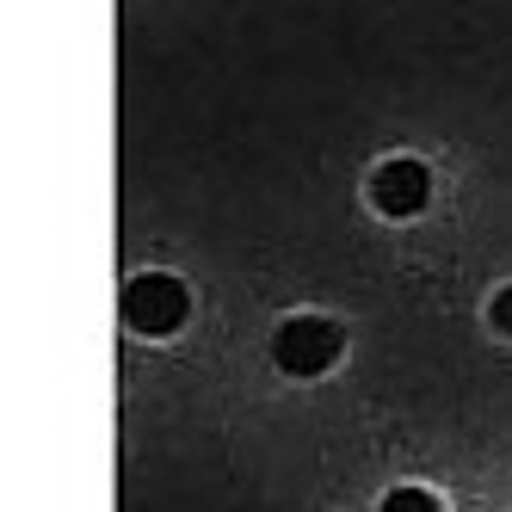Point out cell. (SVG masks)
<instances>
[{"mask_svg": "<svg viewBox=\"0 0 512 512\" xmlns=\"http://www.w3.org/2000/svg\"><path fill=\"white\" fill-rule=\"evenodd\" d=\"M377 512H438V500L432 494H420V488H395V494H383V506Z\"/></svg>", "mask_w": 512, "mask_h": 512, "instance_id": "277c9868", "label": "cell"}, {"mask_svg": "<svg viewBox=\"0 0 512 512\" xmlns=\"http://www.w3.org/2000/svg\"><path fill=\"white\" fill-rule=\"evenodd\" d=\"M186 309H192L186 284L167 278V272H142V278H130V290H124V321L136 327V334H149V340L173 334V327L186 321Z\"/></svg>", "mask_w": 512, "mask_h": 512, "instance_id": "7a4b0ae2", "label": "cell"}, {"mask_svg": "<svg viewBox=\"0 0 512 512\" xmlns=\"http://www.w3.org/2000/svg\"><path fill=\"white\" fill-rule=\"evenodd\" d=\"M488 321L500 327V334H512V284L500 290V297H494V309H488Z\"/></svg>", "mask_w": 512, "mask_h": 512, "instance_id": "5b68a950", "label": "cell"}, {"mask_svg": "<svg viewBox=\"0 0 512 512\" xmlns=\"http://www.w3.org/2000/svg\"><path fill=\"white\" fill-rule=\"evenodd\" d=\"M371 198H377L383 216H420L426 198H432V173H426L420 161H389V167H377V179H371Z\"/></svg>", "mask_w": 512, "mask_h": 512, "instance_id": "3957f363", "label": "cell"}, {"mask_svg": "<svg viewBox=\"0 0 512 512\" xmlns=\"http://www.w3.org/2000/svg\"><path fill=\"white\" fill-rule=\"evenodd\" d=\"M340 352H346V334L321 315H297L272 334V358L284 377H321V371H334Z\"/></svg>", "mask_w": 512, "mask_h": 512, "instance_id": "6da1fadb", "label": "cell"}]
</instances>
